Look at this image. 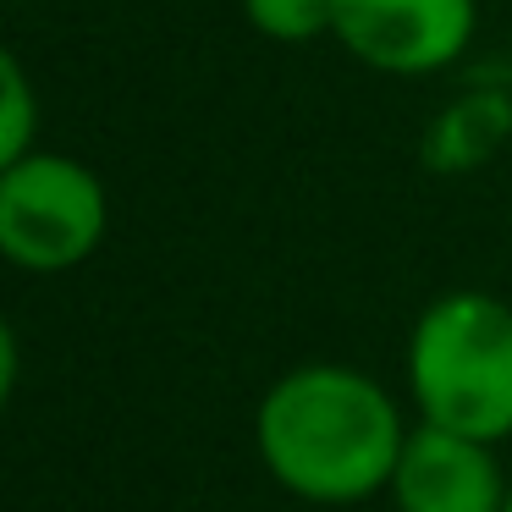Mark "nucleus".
Segmentation results:
<instances>
[{"label": "nucleus", "mask_w": 512, "mask_h": 512, "mask_svg": "<svg viewBox=\"0 0 512 512\" xmlns=\"http://www.w3.org/2000/svg\"><path fill=\"white\" fill-rule=\"evenodd\" d=\"M111 232L100 171L61 149H28L0 166V254L23 276H67L89 265Z\"/></svg>", "instance_id": "nucleus-3"}, {"label": "nucleus", "mask_w": 512, "mask_h": 512, "mask_svg": "<svg viewBox=\"0 0 512 512\" xmlns=\"http://www.w3.org/2000/svg\"><path fill=\"white\" fill-rule=\"evenodd\" d=\"M507 83H512V45H507Z\"/></svg>", "instance_id": "nucleus-9"}, {"label": "nucleus", "mask_w": 512, "mask_h": 512, "mask_svg": "<svg viewBox=\"0 0 512 512\" xmlns=\"http://www.w3.org/2000/svg\"><path fill=\"white\" fill-rule=\"evenodd\" d=\"M408 397L424 424L507 441L512 435V303L485 287H452L408 331Z\"/></svg>", "instance_id": "nucleus-2"}, {"label": "nucleus", "mask_w": 512, "mask_h": 512, "mask_svg": "<svg viewBox=\"0 0 512 512\" xmlns=\"http://www.w3.org/2000/svg\"><path fill=\"white\" fill-rule=\"evenodd\" d=\"M507 485L496 446L474 435L441 430V424H413L408 446L391 474V507L397 512H501Z\"/></svg>", "instance_id": "nucleus-5"}, {"label": "nucleus", "mask_w": 512, "mask_h": 512, "mask_svg": "<svg viewBox=\"0 0 512 512\" xmlns=\"http://www.w3.org/2000/svg\"><path fill=\"white\" fill-rule=\"evenodd\" d=\"M39 94L34 78H28L23 56L6 50L0 56V166L6 160H23L28 149H39Z\"/></svg>", "instance_id": "nucleus-7"}, {"label": "nucleus", "mask_w": 512, "mask_h": 512, "mask_svg": "<svg viewBox=\"0 0 512 512\" xmlns=\"http://www.w3.org/2000/svg\"><path fill=\"white\" fill-rule=\"evenodd\" d=\"M243 17L270 45H309L336 34V0H243Z\"/></svg>", "instance_id": "nucleus-8"}, {"label": "nucleus", "mask_w": 512, "mask_h": 512, "mask_svg": "<svg viewBox=\"0 0 512 512\" xmlns=\"http://www.w3.org/2000/svg\"><path fill=\"white\" fill-rule=\"evenodd\" d=\"M501 512H512V485H507V507H501Z\"/></svg>", "instance_id": "nucleus-10"}, {"label": "nucleus", "mask_w": 512, "mask_h": 512, "mask_svg": "<svg viewBox=\"0 0 512 512\" xmlns=\"http://www.w3.org/2000/svg\"><path fill=\"white\" fill-rule=\"evenodd\" d=\"M413 424L375 375L314 358L265 386L254 452L287 496L309 507H358L391 490Z\"/></svg>", "instance_id": "nucleus-1"}, {"label": "nucleus", "mask_w": 512, "mask_h": 512, "mask_svg": "<svg viewBox=\"0 0 512 512\" xmlns=\"http://www.w3.org/2000/svg\"><path fill=\"white\" fill-rule=\"evenodd\" d=\"M479 0H336V45L386 78H435L474 45Z\"/></svg>", "instance_id": "nucleus-4"}, {"label": "nucleus", "mask_w": 512, "mask_h": 512, "mask_svg": "<svg viewBox=\"0 0 512 512\" xmlns=\"http://www.w3.org/2000/svg\"><path fill=\"white\" fill-rule=\"evenodd\" d=\"M512 144V83H468L424 122L419 166L430 177H474Z\"/></svg>", "instance_id": "nucleus-6"}]
</instances>
